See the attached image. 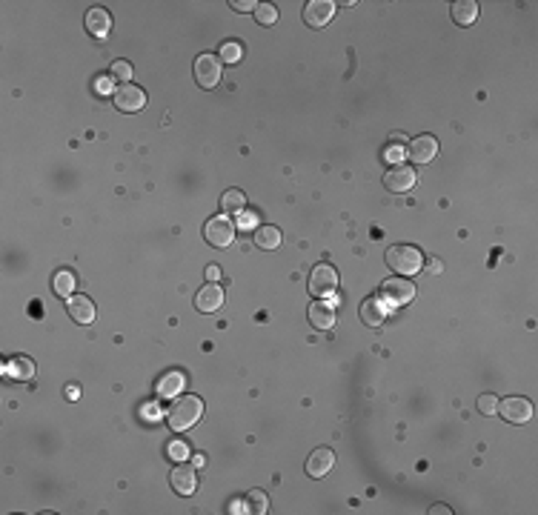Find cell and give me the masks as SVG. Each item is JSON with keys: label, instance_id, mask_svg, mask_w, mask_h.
I'll return each mask as SVG.
<instances>
[{"label": "cell", "instance_id": "8fae6325", "mask_svg": "<svg viewBox=\"0 0 538 515\" xmlns=\"http://www.w3.org/2000/svg\"><path fill=\"white\" fill-rule=\"evenodd\" d=\"M169 484H172V489H175L178 495H192L195 492V487H198V475H195V464H181L178 461V467L172 469V475H169Z\"/></svg>", "mask_w": 538, "mask_h": 515}, {"label": "cell", "instance_id": "4fadbf2b", "mask_svg": "<svg viewBox=\"0 0 538 515\" xmlns=\"http://www.w3.org/2000/svg\"><path fill=\"white\" fill-rule=\"evenodd\" d=\"M407 155L412 163H430L438 155V141L432 135H418L415 141L407 143Z\"/></svg>", "mask_w": 538, "mask_h": 515}, {"label": "cell", "instance_id": "d4e9b609", "mask_svg": "<svg viewBox=\"0 0 538 515\" xmlns=\"http://www.w3.org/2000/svg\"><path fill=\"white\" fill-rule=\"evenodd\" d=\"M246 507L249 512H255V515H263L269 509V495L263 489H249L246 492Z\"/></svg>", "mask_w": 538, "mask_h": 515}, {"label": "cell", "instance_id": "7402d4cb", "mask_svg": "<svg viewBox=\"0 0 538 515\" xmlns=\"http://www.w3.org/2000/svg\"><path fill=\"white\" fill-rule=\"evenodd\" d=\"M255 243L261 250H278L281 246V229L278 226H258L255 229Z\"/></svg>", "mask_w": 538, "mask_h": 515}, {"label": "cell", "instance_id": "4316f807", "mask_svg": "<svg viewBox=\"0 0 538 515\" xmlns=\"http://www.w3.org/2000/svg\"><path fill=\"white\" fill-rule=\"evenodd\" d=\"M255 21H258L261 26H272V23L278 21V9H275L272 3H258V9H255Z\"/></svg>", "mask_w": 538, "mask_h": 515}, {"label": "cell", "instance_id": "3957f363", "mask_svg": "<svg viewBox=\"0 0 538 515\" xmlns=\"http://www.w3.org/2000/svg\"><path fill=\"white\" fill-rule=\"evenodd\" d=\"M381 298L387 307H407L415 298V283L407 278H387L381 286Z\"/></svg>", "mask_w": 538, "mask_h": 515}, {"label": "cell", "instance_id": "e575fe53", "mask_svg": "<svg viewBox=\"0 0 538 515\" xmlns=\"http://www.w3.org/2000/svg\"><path fill=\"white\" fill-rule=\"evenodd\" d=\"M398 155H401V146H395V143H392V146L387 149V158H390V161H395Z\"/></svg>", "mask_w": 538, "mask_h": 515}, {"label": "cell", "instance_id": "7a4b0ae2", "mask_svg": "<svg viewBox=\"0 0 538 515\" xmlns=\"http://www.w3.org/2000/svg\"><path fill=\"white\" fill-rule=\"evenodd\" d=\"M387 263H390V270L404 275V278H410L415 275L421 266H424V255H421V250H415V246H407V243H395L387 250Z\"/></svg>", "mask_w": 538, "mask_h": 515}, {"label": "cell", "instance_id": "9a60e30c", "mask_svg": "<svg viewBox=\"0 0 538 515\" xmlns=\"http://www.w3.org/2000/svg\"><path fill=\"white\" fill-rule=\"evenodd\" d=\"M195 307H198V312H215V310H221L223 307V290H221L218 283L201 286L198 295H195Z\"/></svg>", "mask_w": 538, "mask_h": 515}, {"label": "cell", "instance_id": "d6986e66", "mask_svg": "<svg viewBox=\"0 0 538 515\" xmlns=\"http://www.w3.org/2000/svg\"><path fill=\"white\" fill-rule=\"evenodd\" d=\"M183 384H186V378L183 372H166L158 378V384H155V392L161 398H178L183 392Z\"/></svg>", "mask_w": 538, "mask_h": 515}, {"label": "cell", "instance_id": "2e32d148", "mask_svg": "<svg viewBox=\"0 0 538 515\" xmlns=\"http://www.w3.org/2000/svg\"><path fill=\"white\" fill-rule=\"evenodd\" d=\"M310 321L315 330H332L335 327V301H315L310 307Z\"/></svg>", "mask_w": 538, "mask_h": 515}, {"label": "cell", "instance_id": "603a6c76", "mask_svg": "<svg viewBox=\"0 0 538 515\" xmlns=\"http://www.w3.org/2000/svg\"><path fill=\"white\" fill-rule=\"evenodd\" d=\"M74 283H78V281H74V275L69 270H61V272H54V278H52V290H54L57 298H72Z\"/></svg>", "mask_w": 538, "mask_h": 515}, {"label": "cell", "instance_id": "cb8c5ba5", "mask_svg": "<svg viewBox=\"0 0 538 515\" xmlns=\"http://www.w3.org/2000/svg\"><path fill=\"white\" fill-rule=\"evenodd\" d=\"M243 206H246V198H243L241 189H229V192H223V198H221V212L223 215L243 212Z\"/></svg>", "mask_w": 538, "mask_h": 515}, {"label": "cell", "instance_id": "8992f818", "mask_svg": "<svg viewBox=\"0 0 538 515\" xmlns=\"http://www.w3.org/2000/svg\"><path fill=\"white\" fill-rule=\"evenodd\" d=\"M498 412H501V418L507 424H527L532 418V404L521 395H510L498 404Z\"/></svg>", "mask_w": 538, "mask_h": 515}, {"label": "cell", "instance_id": "7c38bea8", "mask_svg": "<svg viewBox=\"0 0 538 515\" xmlns=\"http://www.w3.org/2000/svg\"><path fill=\"white\" fill-rule=\"evenodd\" d=\"M387 312H390V307L383 303L381 295H370V298H363V303H361V321L367 323V327H372V330L387 321Z\"/></svg>", "mask_w": 538, "mask_h": 515}, {"label": "cell", "instance_id": "83f0119b", "mask_svg": "<svg viewBox=\"0 0 538 515\" xmlns=\"http://www.w3.org/2000/svg\"><path fill=\"white\" fill-rule=\"evenodd\" d=\"M109 74H112L114 81L129 83V78H132V63H126V61H114V63L109 66Z\"/></svg>", "mask_w": 538, "mask_h": 515}, {"label": "cell", "instance_id": "5bb4252c", "mask_svg": "<svg viewBox=\"0 0 538 515\" xmlns=\"http://www.w3.org/2000/svg\"><path fill=\"white\" fill-rule=\"evenodd\" d=\"M332 464H335V452L326 447H318L306 458V475H310V478H323V475L332 469Z\"/></svg>", "mask_w": 538, "mask_h": 515}, {"label": "cell", "instance_id": "4dcf8cb0", "mask_svg": "<svg viewBox=\"0 0 538 515\" xmlns=\"http://www.w3.org/2000/svg\"><path fill=\"white\" fill-rule=\"evenodd\" d=\"M229 6H232L235 12H255L258 9V0H232Z\"/></svg>", "mask_w": 538, "mask_h": 515}, {"label": "cell", "instance_id": "836d02e7", "mask_svg": "<svg viewBox=\"0 0 538 515\" xmlns=\"http://www.w3.org/2000/svg\"><path fill=\"white\" fill-rule=\"evenodd\" d=\"M390 141H392L395 146H401V143H410V141H407V135H404V132H392V135H390Z\"/></svg>", "mask_w": 538, "mask_h": 515}, {"label": "cell", "instance_id": "d6a6232c", "mask_svg": "<svg viewBox=\"0 0 538 515\" xmlns=\"http://www.w3.org/2000/svg\"><path fill=\"white\" fill-rule=\"evenodd\" d=\"M206 278H209V281H218V278H221V270H218L215 263H209V266H206Z\"/></svg>", "mask_w": 538, "mask_h": 515}, {"label": "cell", "instance_id": "e0dca14e", "mask_svg": "<svg viewBox=\"0 0 538 515\" xmlns=\"http://www.w3.org/2000/svg\"><path fill=\"white\" fill-rule=\"evenodd\" d=\"M66 312H69V318L74 323H83V327H86V323L94 321V303L86 295H72L69 303H66Z\"/></svg>", "mask_w": 538, "mask_h": 515}, {"label": "cell", "instance_id": "30bf717a", "mask_svg": "<svg viewBox=\"0 0 538 515\" xmlns=\"http://www.w3.org/2000/svg\"><path fill=\"white\" fill-rule=\"evenodd\" d=\"M332 14H335L332 0H310V3L303 6V23L312 29H321L332 21Z\"/></svg>", "mask_w": 538, "mask_h": 515}, {"label": "cell", "instance_id": "1f68e13d", "mask_svg": "<svg viewBox=\"0 0 538 515\" xmlns=\"http://www.w3.org/2000/svg\"><path fill=\"white\" fill-rule=\"evenodd\" d=\"M255 223H258L255 212H238V226L241 229H255Z\"/></svg>", "mask_w": 538, "mask_h": 515}, {"label": "cell", "instance_id": "277c9868", "mask_svg": "<svg viewBox=\"0 0 538 515\" xmlns=\"http://www.w3.org/2000/svg\"><path fill=\"white\" fill-rule=\"evenodd\" d=\"M203 238H206V243H212V246H218V250H223V246H229V243H232V238H235V223L229 221L226 215L209 218L203 223Z\"/></svg>", "mask_w": 538, "mask_h": 515}, {"label": "cell", "instance_id": "52a82bcc", "mask_svg": "<svg viewBox=\"0 0 538 515\" xmlns=\"http://www.w3.org/2000/svg\"><path fill=\"white\" fill-rule=\"evenodd\" d=\"M415 169L412 166H407V163H395V166H390L387 172H383V186L390 189V192H410V189L415 186Z\"/></svg>", "mask_w": 538, "mask_h": 515}, {"label": "cell", "instance_id": "f546056e", "mask_svg": "<svg viewBox=\"0 0 538 515\" xmlns=\"http://www.w3.org/2000/svg\"><path fill=\"white\" fill-rule=\"evenodd\" d=\"M166 452H169V458H172V461H183V458L189 455V450H186V444H183V441H172Z\"/></svg>", "mask_w": 538, "mask_h": 515}, {"label": "cell", "instance_id": "8d00e7d4", "mask_svg": "<svg viewBox=\"0 0 538 515\" xmlns=\"http://www.w3.org/2000/svg\"><path fill=\"white\" fill-rule=\"evenodd\" d=\"M66 398H69V401L78 398V387H69V390H66Z\"/></svg>", "mask_w": 538, "mask_h": 515}, {"label": "cell", "instance_id": "ffe728a7", "mask_svg": "<svg viewBox=\"0 0 538 515\" xmlns=\"http://www.w3.org/2000/svg\"><path fill=\"white\" fill-rule=\"evenodd\" d=\"M3 372H6L9 378H14V381H29V378L34 375V364H32V358L17 355V358H12L9 364L3 367Z\"/></svg>", "mask_w": 538, "mask_h": 515}, {"label": "cell", "instance_id": "484cf974", "mask_svg": "<svg viewBox=\"0 0 538 515\" xmlns=\"http://www.w3.org/2000/svg\"><path fill=\"white\" fill-rule=\"evenodd\" d=\"M243 57V46L238 43V41H226L223 46H221V61L223 63H238Z\"/></svg>", "mask_w": 538, "mask_h": 515}, {"label": "cell", "instance_id": "ac0fdd59", "mask_svg": "<svg viewBox=\"0 0 538 515\" xmlns=\"http://www.w3.org/2000/svg\"><path fill=\"white\" fill-rule=\"evenodd\" d=\"M86 32L89 34H94V37H103V34H109V29H112V17H109V12L103 9V6H94V9H89L86 12Z\"/></svg>", "mask_w": 538, "mask_h": 515}, {"label": "cell", "instance_id": "ba28073f", "mask_svg": "<svg viewBox=\"0 0 538 515\" xmlns=\"http://www.w3.org/2000/svg\"><path fill=\"white\" fill-rule=\"evenodd\" d=\"M195 81L201 89H215L221 81V57L215 54H201L195 61Z\"/></svg>", "mask_w": 538, "mask_h": 515}, {"label": "cell", "instance_id": "5b68a950", "mask_svg": "<svg viewBox=\"0 0 538 515\" xmlns=\"http://www.w3.org/2000/svg\"><path fill=\"white\" fill-rule=\"evenodd\" d=\"M338 290V272L330 263H315L310 272V292L315 298H326Z\"/></svg>", "mask_w": 538, "mask_h": 515}, {"label": "cell", "instance_id": "9c48e42d", "mask_svg": "<svg viewBox=\"0 0 538 515\" xmlns=\"http://www.w3.org/2000/svg\"><path fill=\"white\" fill-rule=\"evenodd\" d=\"M112 101H114V109L129 114V112H138V109L146 106V92L141 86H134V83H123L121 89H114Z\"/></svg>", "mask_w": 538, "mask_h": 515}, {"label": "cell", "instance_id": "44dd1931", "mask_svg": "<svg viewBox=\"0 0 538 515\" xmlns=\"http://www.w3.org/2000/svg\"><path fill=\"white\" fill-rule=\"evenodd\" d=\"M475 17H478V3H475V0H458V3H452V21L458 26H472Z\"/></svg>", "mask_w": 538, "mask_h": 515}, {"label": "cell", "instance_id": "d590c367", "mask_svg": "<svg viewBox=\"0 0 538 515\" xmlns=\"http://www.w3.org/2000/svg\"><path fill=\"white\" fill-rule=\"evenodd\" d=\"M98 92H112V78L109 81H98Z\"/></svg>", "mask_w": 538, "mask_h": 515}, {"label": "cell", "instance_id": "f1b7e54d", "mask_svg": "<svg viewBox=\"0 0 538 515\" xmlns=\"http://www.w3.org/2000/svg\"><path fill=\"white\" fill-rule=\"evenodd\" d=\"M478 412H481V415H495L498 412V395L484 392L481 398H478Z\"/></svg>", "mask_w": 538, "mask_h": 515}, {"label": "cell", "instance_id": "f35d334b", "mask_svg": "<svg viewBox=\"0 0 538 515\" xmlns=\"http://www.w3.org/2000/svg\"><path fill=\"white\" fill-rule=\"evenodd\" d=\"M192 464H195V467H203V464H206V458H203V455H195V461H192Z\"/></svg>", "mask_w": 538, "mask_h": 515}, {"label": "cell", "instance_id": "74e56055", "mask_svg": "<svg viewBox=\"0 0 538 515\" xmlns=\"http://www.w3.org/2000/svg\"><path fill=\"white\" fill-rule=\"evenodd\" d=\"M430 512H435V515H441V512H450V509H447V507H444V504H435V507H432V509H430Z\"/></svg>", "mask_w": 538, "mask_h": 515}, {"label": "cell", "instance_id": "6da1fadb", "mask_svg": "<svg viewBox=\"0 0 538 515\" xmlns=\"http://www.w3.org/2000/svg\"><path fill=\"white\" fill-rule=\"evenodd\" d=\"M203 415V404L198 395H178L172 398V404L166 410V421L175 432H183L189 427H195Z\"/></svg>", "mask_w": 538, "mask_h": 515}]
</instances>
